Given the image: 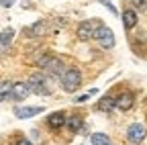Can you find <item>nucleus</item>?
Masks as SVG:
<instances>
[{
  "instance_id": "4468645a",
  "label": "nucleus",
  "mask_w": 147,
  "mask_h": 145,
  "mask_svg": "<svg viewBox=\"0 0 147 145\" xmlns=\"http://www.w3.org/2000/svg\"><path fill=\"white\" fill-rule=\"evenodd\" d=\"M12 37H14V31H12V29H4L2 33H0V51L6 49V47L10 45Z\"/></svg>"
},
{
  "instance_id": "2eb2a0df",
  "label": "nucleus",
  "mask_w": 147,
  "mask_h": 145,
  "mask_svg": "<svg viewBox=\"0 0 147 145\" xmlns=\"http://www.w3.org/2000/svg\"><path fill=\"white\" fill-rule=\"evenodd\" d=\"M10 90H12L10 82H0V102H4L6 98H10Z\"/></svg>"
},
{
  "instance_id": "423d86ee",
  "label": "nucleus",
  "mask_w": 147,
  "mask_h": 145,
  "mask_svg": "<svg viewBox=\"0 0 147 145\" xmlns=\"http://www.w3.org/2000/svg\"><path fill=\"white\" fill-rule=\"evenodd\" d=\"M127 139L131 143H141L145 139V127L139 125V123H133L131 127L127 129Z\"/></svg>"
},
{
  "instance_id": "9d476101",
  "label": "nucleus",
  "mask_w": 147,
  "mask_h": 145,
  "mask_svg": "<svg viewBox=\"0 0 147 145\" xmlns=\"http://www.w3.org/2000/svg\"><path fill=\"white\" fill-rule=\"evenodd\" d=\"M133 102H135V98H133L131 92H123V94L117 98V106L121 108V111H129V108L133 106Z\"/></svg>"
},
{
  "instance_id": "20e7f679",
  "label": "nucleus",
  "mask_w": 147,
  "mask_h": 145,
  "mask_svg": "<svg viewBox=\"0 0 147 145\" xmlns=\"http://www.w3.org/2000/svg\"><path fill=\"white\" fill-rule=\"evenodd\" d=\"M94 39H96V41L100 43V47H104V49H113V47H115V33L110 31L108 27H104V25H100V27L96 29Z\"/></svg>"
},
{
  "instance_id": "0eeeda50",
  "label": "nucleus",
  "mask_w": 147,
  "mask_h": 145,
  "mask_svg": "<svg viewBox=\"0 0 147 145\" xmlns=\"http://www.w3.org/2000/svg\"><path fill=\"white\" fill-rule=\"evenodd\" d=\"M29 94H31V90H29V86H27V84H23V82H18V84H12V90H10V98H12L14 102H21V100H25Z\"/></svg>"
},
{
  "instance_id": "7ed1b4c3",
  "label": "nucleus",
  "mask_w": 147,
  "mask_h": 145,
  "mask_svg": "<svg viewBox=\"0 0 147 145\" xmlns=\"http://www.w3.org/2000/svg\"><path fill=\"white\" fill-rule=\"evenodd\" d=\"M82 84V74L76 69V67H71V69H65V74L61 76V86L65 92H76V90L80 88Z\"/></svg>"
},
{
  "instance_id": "dca6fc26",
  "label": "nucleus",
  "mask_w": 147,
  "mask_h": 145,
  "mask_svg": "<svg viewBox=\"0 0 147 145\" xmlns=\"http://www.w3.org/2000/svg\"><path fill=\"white\" fill-rule=\"evenodd\" d=\"M90 141H92V145H110V139L104 133H94L90 137Z\"/></svg>"
},
{
  "instance_id": "39448f33",
  "label": "nucleus",
  "mask_w": 147,
  "mask_h": 145,
  "mask_svg": "<svg viewBox=\"0 0 147 145\" xmlns=\"http://www.w3.org/2000/svg\"><path fill=\"white\" fill-rule=\"evenodd\" d=\"M98 27H100V21H86V23H82L78 27V39H82V41L92 39Z\"/></svg>"
},
{
  "instance_id": "f8f14e48",
  "label": "nucleus",
  "mask_w": 147,
  "mask_h": 145,
  "mask_svg": "<svg viewBox=\"0 0 147 145\" xmlns=\"http://www.w3.org/2000/svg\"><path fill=\"white\" fill-rule=\"evenodd\" d=\"M123 25H125V29H133V27L137 25V14H135V10H125V12H123Z\"/></svg>"
},
{
  "instance_id": "9b49d317",
  "label": "nucleus",
  "mask_w": 147,
  "mask_h": 145,
  "mask_svg": "<svg viewBox=\"0 0 147 145\" xmlns=\"http://www.w3.org/2000/svg\"><path fill=\"white\" fill-rule=\"evenodd\" d=\"M115 106H117V98H113V96H104V98H100V102H98V111L110 113Z\"/></svg>"
},
{
  "instance_id": "6e6552de",
  "label": "nucleus",
  "mask_w": 147,
  "mask_h": 145,
  "mask_svg": "<svg viewBox=\"0 0 147 145\" xmlns=\"http://www.w3.org/2000/svg\"><path fill=\"white\" fill-rule=\"evenodd\" d=\"M65 121H67V117H65V113H63V111H57V113H53V115H49V117H47V125H49V129H61V127L65 125Z\"/></svg>"
},
{
  "instance_id": "1a4fd4ad",
  "label": "nucleus",
  "mask_w": 147,
  "mask_h": 145,
  "mask_svg": "<svg viewBox=\"0 0 147 145\" xmlns=\"http://www.w3.org/2000/svg\"><path fill=\"white\" fill-rule=\"evenodd\" d=\"M39 113H43L41 106H18V108H14V115L18 119H29V117H35Z\"/></svg>"
},
{
  "instance_id": "aec40b11",
  "label": "nucleus",
  "mask_w": 147,
  "mask_h": 145,
  "mask_svg": "<svg viewBox=\"0 0 147 145\" xmlns=\"http://www.w3.org/2000/svg\"><path fill=\"white\" fill-rule=\"evenodd\" d=\"M16 145H33V143H31L29 139H18V141H16Z\"/></svg>"
},
{
  "instance_id": "412c9836",
  "label": "nucleus",
  "mask_w": 147,
  "mask_h": 145,
  "mask_svg": "<svg viewBox=\"0 0 147 145\" xmlns=\"http://www.w3.org/2000/svg\"><path fill=\"white\" fill-rule=\"evenodd\" d=\"M102 2H104V4L108 6V10H110V12H117V8H115L113 4H110V2H108V0H102Z\"/></svg>"
},
{
  "instance_id": "f03ea898",
  "label": "nucleus",
  "mask_w": 147,
  "mask_h": 145,
  "mask_svg": "<svg viewBox=\"0 0 147 145\" xmlns=\"http://www.w3.org/2000/svg\"><path fill=\"white\" fill-rule=\"evenodd\" d=\"M27 86H29L31 92L41 94V96H47V94L51 92V90H49V82L45 80V74H41V71H35V74L29 78Z\"/></svg>"
},
{
  "instance_id": "ddd939ff",
  "label": "nucleus",
  "mask_w": 147,
  "mask_h": 145,
  "mask_svg": "<svg viewBox=\"0 0 147 145\" xmlns=\"http://www.w3.org/2000/svg\"><path fill=\"white\" fill-rule=\"evenodd\" d=\"M65 125H67V129L71 131V133H78L82 127H84V121H82V117H69L67 121H65Z\"/></svg>"
},
{
  "instance_id": "a211bd4d",
  "label": "nucleus",
  "mask_w": 147,
  "mask_h": 145,
  "mask_svg": "<svg viewBox=\"0 0 147 145\" xmlns=\"http://www.w3.org/2000/svg\"><path fill=\"white\" fill-rule=\"evenodd\" d=\"M43 31H45V27H43V23H39L37 27H33V31H31V33H33V35H41Z\"/></svg>"
},
{
  "instance_id": "f3484780",
  "label": "nucleus",
  "mask_w": 147,
  "mask_h": 145,
  "mask_svg": "<svg viewBox=\"0 0 147 145\" xmlns=\"http://www.w3.org/2000/svg\"><path fill=\"white\" fill-rule=\"evenodd\" d=\"M133 6H135V10L145 12L147 10V0H133Z\"/></svg>"
},
{
  "instance_id": "6ab92c4d",
  "label": "nucleus",
  "mask_w": 147,
  "mask_h": 145,
  "mask_svg": "<svg viewBox=\"0 0 147 145\" xmlns=\"http://www.w3.org/2000/svg\"><path fill=\"white\" fill-rule=\"evenodd\" d=\"M0 4H2L4 8H10V6L14 4V0H0Z\"/></svg>"
},
{
  "instance_id": "f257e3e1",
  "label": "nucleus",
  "mask_w": 147,
  "mask_h": 145,
  "mask_svg": "<svg viewBox=\"0 0 147 145\" xmlns=\"http://www.w3.org/2000/svg\"><path fill=\"white\" fill-rule=\"evenodd\" d=\"M37 63H39L41 69H45L47 74H51V76H63V74H65L63 61L57 59V57H53V55H43Z\"/></svg>"
}]
</instances>
